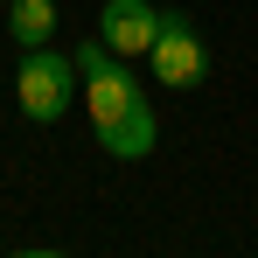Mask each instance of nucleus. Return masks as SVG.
Instances as JSON below:
<instances>
[{
  "mask_svg": "<svg viewBox=\"0 0 258 258\" xmlns=\"http://www.w3.org/2000/svg\"><path fill=\"white\" fill-rule=\"evenodd\" d=\"M77 56H56V49H21V70H14V105H21V119H35V126H56L70 105H77Z\"/></svg>",
  "mask_w": 258,
  "mask_h": 258,
  "instance_id": "2",
  "label": "nucleus"
},
{
  "mask_svg": "<svg viewBox=\"0 0 258 258\" xmlns=\"http://www.w3.org/2000/svg\"><path fill=\"white\" fill-rule=\"evenodd\" d=\"M7 35L21 49H49V35H56V0H7Z\"/></svg>",
  "mask_w": 258,
  "mask_h": 258,
  "instance_id": "5",
  "label": "nucleus"
},
{
  "mask_svg": "<svg viewBox=\"0 0 258 258\" xmlns=\"http://www.w3.org/2000/svg\"><path fill=\"white\" fill-rule=\"evenodd\" d=\"M77 77H84V112H91L98 147L112 161H147L161 147V119H154L140 77H133V63L112 56L105 42H77Z\"/></svg>",
  "mask_w": 258,
  "mask_h": 258,
  "instance_id": "1",
  "label": "nucleus"
},
{
  "mask_svg": "<svg viewBox=\"0 0 258 258\" xmlns=\"http://www.w3.org/2000/svg\"><path fill=\"white\" fill-rule=\"evenodd\" d=\"M147 70H154L168 91H196L203 84L210 49H203V35L188 28V14H168V7H161V35H154V49H147Z\"/></svg>",
  "mask_w": 258,
  "mask_h": 258,
  "instance_id": "3",
  "label": "nucleus"
},
{
  "mask_svg": "<svg viewBox=\"0 0 258 258\" xmlns=\"http://www.w3.org/2000/svg\"><path fill=\"white\" fill-rule=\"evenodd\" d=\"M14 258H63V251H49V244H35V251H14Z\"/></svg>",
  "mask_w": 258,
  "mask_h": 258,
  "instance_id": "6",
  "label": "nucleus"
},
{
  "mask_svg": "<svg viewBox=\"0 0 258 258\" xmlns=\"http://www.w3.org/2000/svg\"><path fill=\"white\" fill-rule=\"evenodd\" d=\"M154 35H161V7L154 0H105L98 7V42L112 49V56H147L154 49Z\"/></svg>",
  "mask_w": 258,
  "mask_h": 258,
  "instance_id": "4",
  "label": "nucleus"
}]
</instances>
